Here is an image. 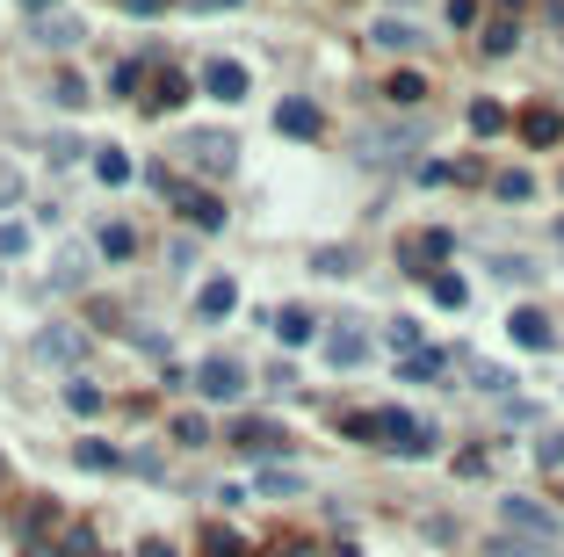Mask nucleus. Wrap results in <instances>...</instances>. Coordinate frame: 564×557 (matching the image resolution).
<instances>
[{
  "mask_svg": "<svg viewBox=\"0 0 564 557\" xmlns=\"http://www.w3.org/2000/svg\"><path fill=\"white\" fill-rule=\"evenodd\" d=\"M420 138H427V123H420V116H405V123H384V131H362V138H355V160H369V167H384V160H405V152H420Z\"/></svg>",
  "mask_w": 564,
  "mask_h": 557,
  "instance_id": "f257e3e1",
  "label": "nucleus"
},
{
  "mask_svg": "<svg viewBox=\"0 0 564 557\" xmlns=\"http://www.w3.org/2000/svg\"><path fill=\"white\" fill-rule=\"evenodd\" d=\"M160 196L181 210L188 225H203V232H217V225H225V203H217V196H203V189H188V181H167V174H160Z\"/></svg>",
  "mask_w": 564,
  "mask_h": 557,
  "instance_id": "f03ea898",
  "label": "nucleus"
},
{
  "mask_svg": "<svg viewBox=\"0 0 564 557\" xmlns=\"http://www.w3.org/2000/svg\"><path fill=\"white\" fill-rule=\"evenodd\" d=\"M181 152H188V160H196V167H210V174H225V167L239 160L232 131H188V138H181Z\"/></svg>",
  "mask_w": 564,
  "mask_h": 557,
  "instance_id": "7ed1b4c3",
  "label": "nucleus"
},
{
  "mask_svg": "<svg viewBox=\"0 0 564 557\" xmlns=\"http://www.w3.org/2000/svg\"><path fill=\"white\" fill-rule=\"evenodd\" d=\"M275 131H282V138H304V145H311V138L326 131V116H319V102L290 95V102H275Z\"/></svg>",
  "mask_w": 564,
  "mask_h": 557,
  "instance_id": "20e7f679",
  "label": "nucleus"
},
{
  "mask_svg": "<svg viewBox=\"0 0 564 557\" xmlns=\"http://www.w3.org/2000/svg\"><path fill=\"white\" fill-rule=\"evenodd\" d=\"M203 87H210L217 102H246V87H254V80H246L239 58H210V66H203Z\"/></svg>",
  "mask_w": 564,
  "mask_h": 557,
  "instance_id": "39448f33",
  "label": "nucleus"
},
{
  "mask_svg": "<svg viewBox=\"0 0 564 557\" xmlns=\"http://www.w3.org/2000/svg\"><path fill=\"white\" fill-rule=\"evenodd\" d=\"M196 384H203V398H239V391H246V369H239V362H203Z\"/></svg>",
  "mask_w": 564,
  "mask_h": 557,
  "instance_id": "423d86ee",
  "label": "nucleus"
},
{
  "mask_svg": "<svg viewBox=\"0 0 564 557\" xmlns=\"http://www.w3.org/2000/svg\"><path fill=\"white\" fill-rule=\"evenodd\" d=\"M521 138H528V145H557V138H564L557 109H543V102H536V109H521Z\"/></svg>",
  "mask_w": 564,
  "mask_h": 557,
  "instance_id": "0eeeda50",
  "label": "nucleus"
},
{
  "mask_svg": "<svg viewBox=\"0 0 564 557\" xmlns=\"http://www.w3.org/2000/svg\"><path fill=\"white\" fill-rule=\"evenodd\" d=\"M507 521H514V529H528V536H557V521L536 500H507Z\"/></svg>",
  "mask_w": 564,
  "mask_h": 557,
  "instance_id": "6e6552de",
  "label": "nucleus"
},
{
  "mask_svg": "<svg viewBox=\"0 0 564 557\" xmlns=\"http://www.w3.org/2000/svg\"><path fill=\"white\" fill-rule=\"evenodd\" d=\"M507 333L521 340V348H550V319H543V312H514Z\"/></svg>",
  "mask_w": 564,
  "mask_h": 557,
  "instance_id": "1a4fd4ad",
  "label": "nucleus"
},
{
  "mask_svg": "<svg viewBox=\"0 0 564 557\" xmlns=\"http://www.w3.org/2000/svg\"><path fill=\"white\" fill-rule=\"evenodd\" d=\"M442 254H449V232H420V239H405V261H413V268H434Z\"/></svg>",
  "mask_w": 564,
  "mask_h": 557,
  "instance_id": "9d476101",
  "label": "nucleus"
},
{
  "mask_svg": "<svg viewBox=\"0 0 564 557\" xmlns=\"http://www.w3.org/2000/svg\"><path fill=\"white\" fill-rule=\"evenodd\" d=\"M37 348H44V362H80V333H73V326H51Z\"/></svg>",
  "mask_w": 564,
  "mask_h": 557,
  "instance_id": "9b49d317",
  "label": "nucleus"
},
{
  "mask_svg": "<svg viewBox=\"0 0 564 557\" xmlns=\"http://www.w3.org/2000/svg\"><path fill=\"white\" fill-rule=\"evenodd\" d=\"M152 102H160V109H181V102H188V73L160 66V80H152Z\"/></svg>",
  "mask_w": 564,
  "mask_h": 557,
  "instance_id": "f8f14e48",
  "label": "nucleus"
},
{
  "mask_svg": "<svg viewBox=\"0 0 564 557\" xmlns=\"http://www.w3.org/2000/svg\"><path fill=\"white\" fill-rule=\"evenodd\" d=\"M94 181H109V189H123V181H131V160H123L116 145H102V152H94Z\"/></svg>",
  "mask_w": 564,
  "mask_h": 557,
  "instance_id": "ddd939ff",
  "label": "nucleus"
},
{
  "mask_svg": "<svg viewBox=\"0 0 564 557\" xmlns=\"http://www.w3.org/2000/svg\"><path fill=\"white\" fill-rule=\"evenodd\" d=\"M507 109H499V102H470V131H478V138H499V131H507Z\"/></svg>",
  "mask_w": 564,
  "mask_h": 557,
  "instance_id": "4468645a",
  "label": "nucleus"
},
{
  "mask_svg": "<svg viewBox=\"0 0 564 557\" xmlns=\"http://www.w3.org/2000/svg\"><path fill=\"white\" fill-rule=\"evenodd\" d=\"M514 44H521V22H514V15H499V22L485 29V58H507Z\"/></svg>",
  "mask_w": 564,
  "mask_h": 557,
  "instance_id": "2eb2a0df",
  "label": "nucleus"
},
{
  "mask_svg": "<svg viewBox=\"0 0 564 557\" xmlns=\"http://www.w3.org/2000/svg\"><path fill=\"white\" fill-rule=\"evenodd\" d=\"M51 275H58V290H80V283H87V254H80V246H66Z\"/></svg>",
  "mask_w": 564,
  "mask_h": 557,
  "instance_id": "dca6fc26",
  "label": "nucleus"
},
{
  "mask_svg": "<svg viewBox=\"0 0 564 557\" xmlns=\"http://www.w3.org/2000/svg\"><path fill=\"white\" fill-rule=\"evenodd\" d=\"M37 37L44 44H80V22L73 15H37Z\"/></svg>",
  "mask_w": 564,
  "mask_h": 557,
  "instance_id": "f3484780",
  "label": "nucleus"
},
{
  "mask_svg": "<svg viewBox=\"0 0 564 557\" xmlns=\"http://www.w3.org/2000/svg\"><path fill=\"white\" fill-rule=\"evenodd\" d=\"M232 304H239V290H232V283H210V290L196 297V312H203V319H225Z\"/></svg>",
  "mask_w": 564,
  "mask_h": 557,
  "instance_id": "a211bd4d",
  "label": "nucleus"
},
{
  "mask_svg": "<svg viewBox=\"0 0 564 557\" xmlns=\"http://www.w3.org/2000/svg\"><path fill=\"white\" fill-rule=\"evenodd\" d=\"M376 44H384V51H413L420 29H413V22H376Z\"/></svg>",
  "mask_w": 564,
  "mask_h": 557,
  "instance_id": "6ab92c4d",
  "label": "nucleus"
},
{
  "mask_svg": "<svg viewBox=\"0 0 564 557\" xmlns=\"http://www.w3.org/2000/svg\"><path fill=\"white\" fill-rule=\"evenodd\" d=\"M384 95H391V102H420V95H427V80H420V73H391V80H384Z\"/></svg>",
  "mask_w": 564,
  "mask_h": 557,
  "instance_id": "aec40b11",
  "label": "nucleus"
},
{
  "mask_svg": "<svg viewBox=\"0 0 564 557\" xmlns=\"http://www.w3.org/2000/svg\"><path fill=\"white\" fill-rule=\"evenodd\" d=\"M94 246H102V254H109V261H123V254H131V246H138V239H131V225H102V239H94Z\"/></svg>",
  "mask_w": 564,
  "mask_h": 557,
  "instance_id": "412c9836",
  "label": "nucleus"
},
{
  "mask_svg": "<svg viewBox=\"0 0 564 557\" xmlns=\"http://www.w3.org/2000/svg\"><path fill=\"white\" fill-rule=\"evenodd\" d=\"M326 355H333L340 369H355V362H362L369 348H362V333H333V348H326Z\"/></svg>",
  "mask_w": 564,
  "mask_h": 557,
  "instance_id": "4be33fe9",
  "label": "nucleus"
},
{
  "mask_svg": "<svg viewBox=\"0 0 564 557\" xmlns=\"http://www.w3.org/2000/svg\"><path fill=\"white\" fill-rule=\"evenodd\" d=\"M492 189H499V203H528V196H536V181H528V174H499Z\"/></svg>",
  "mask_w": 564,
  "mask_h": 557,
  "instance_id": "5701e85b",
  "label": "nucleus"
},
{
  "mask_svg": "<svg viewBox=\"0 0 564 557\" xmlns=\"http://www.w3.org/2000/svg\"><path fill=\"white\" fill-rule=\"evenodd\" d=\"M145 80V58H123V66L109 73V87H116V95H131V87Z\"/></svg>",
  "mask_w": 564,
  "mask_h": 557,
  "instance_id": "b1692460",
  "label": "nucleus"
},
{
  "mask_svg": "<svg viewBox=\"0 0 564 557\" xmlns=\"http://www.w3.org/2000/svg\"><path fill=\"white\" fill-rule=\"evenodd\" d=\"M275 333H282V340H311V319H304V312H275Z\"/></svg>",
  "mask_w": 564,
  "mask_h": 557,
  "instance_id": "393cba45",
  "label": "nucleus"
},
{
  "mask_svg": "<svg viewBox=\"0 0 564 557\" xmlns=\"http://www.w3.org/2000/svg\"><path fill=\"white\" fill-rule=\"evenodd\" d=\"M427 290H434V304H463V297H470V290L456 283V275H434V283H427Z\"/></svg>",
  "mask_w": 564,
  "mask_h": 557,
  "instance_id": "a878e982",
  "label": "nucleus"
},
{
  "mask_svg": "<svg viewBox=\"0 0 564 557\" xmlns=\"http://www.w3.org/2000/svg\"><path fill=\"white\" fill-rule=\"evenodd\" d=\"M51 95H58V102H87V87H80V73H58Z\"/></svg>",
  "mask_w": 564,
  "mask_h": 557,
  "instance_id": "bb28decb",
  "label": "nucleus"
},
{
  "mask_svg": "<svg viewBox=\"0 0 564 557\" xmlns=\"http://www.w3.org/2000/svg\"><path fill=\"white\" fill-rule=\"evenodd\" d=\"M239 442H246V449H275V427H261V420H246V427H239Z\"/></svg>",
  "mask_w": 564,
  "mask_h": 557,
  "instance_id": "cd10ccee",
  "label": "nucleus"
},
{
  "mask_svg": "<svg viewBox=\"0 0 564 557\" xmlns=\"http://www.w3.org/2000/svg\"><path fill=\"white\" fill-rule=\"evenodd\" d=\"M478 22V0H449V29H470Z\"/></svg>",
  "mask_w": 564,
  "mask_h": 557,
  "instance_id": "c85d7f7f",
  "label": "nucleus"
},
{
  "mask_svg": "<svg viewBox=\"0 0 564 557\" xmlns=\"http://www.w3.org/2000/svg\"><path fill=\"white\" fill-rule=\"evenodd\" d=\"M22 246H29V232H22V225H0V254H22Z\"/></svg>",
  "mask_w": 564,
  "mask_h": 557,
  "instance_id": "c756f323",
  "label": "nucleus"
},
{
  "mask_svg": "<svg viewBox=\"0 0 564 557\" xmlns=\"http://www.w3.org/2000/svg\"><path fill=\"white\" fill-rule=\"evenodd\" d=\"M15 196H22V174H15V167H0V203H15Z\"/></svg>",
  "mask_w": 564,
  "mask_h": 557,
  "instance_id": "7c9ffc66",
  "label": "nucleus"
},
{
  "mask_svg": "<svg viewBox=\"0 0 564 557\" xmlns=\"http://www.w3.org/2000/svg\"><path fill=\"white\" fill-rule=\"evenodd\" d=\"M543 463H564V435H543Z\"/></svg>",
  "mask_w": 564,
  "mask_h": 557,
  "instance_id": "2f4dec72",
  "label": "nucleus"
},
{
  "mask_svg": "<svg viewBox=\"0 0 564 557\" xmlns=\"http://www.w3.org/2000/svg\"><path fill=\"white\" fill-rule=\"evenodd\" d=\"M123 8H131V15H160L167 0H123Z\"/></svg>",
  "mask_w": 564,
  "mask_h": 557,
  "instance_id": "473e14b6",
  "label": "nucleus"
},
{
  "mask_svg": "<svg viewBox=\"0 0 564 557\" xmlns=\"http://www.w3.org/2000/svg\"><path fill=\"white\" fill-rule=\"evenodd\" d=\"M196 8H239V0H196Z\"/></svg>",
  "mask_w": 564,
  "mask_h": 557,
  "instance_id": "72a5a7b5",
  "label": "nucleus"
},
{
  "mask_svg": "<svg viewBox=\"0 0 564 557\" xmlns=\"http://www.w3.org/2000/svg\"><path fill=\"white\" fill-rule=\"evenodd\" d=\"M22 8H29V15H44V8H51V0H22Z\"/></svg>",
  "mask_w": 564,
  "mask_h": 557,
  "instance_id": "f704fd0d",
  "label": "nucleus"
}]
</instances>
